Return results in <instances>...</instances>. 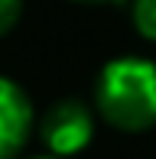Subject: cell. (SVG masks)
I'll use <instances>...</instances> for the list:
<instances>
[{"mask_svg": "<svg viewBox=\"0 0 156 159\" xmlns=\"http://www.w3.org/2000/svg\"><path fill=\"white\" fill-rule=\"evenodd\" d=\"M94 104L114 130L143 133L156 127V62L140 55L111 59L98 71Z\"/></svg>", "mask_w": 156, "mask_h": 159, "instance_id": "obj_1", "label": "cell"}, {"mask_svg": "<svg viewBox=\"0 0 156 159\" xmlns=\"http://www.w3.org/2000/svg\"><path fill=\"white\" fill-rule=\"evenodd\" d=\"M39 136L52 156H59V159L78 156L94 136V114L81 101H59L42 117Z\"/></svg>", "mask_w": 156, "mask_h": 159, "instance_id": "obj_2", "label": "cell"}, {"mask_svg": "<svg viewBox=\"0 0 156 159\" xmlns=\"http://www.w3.org/2000/svg\"><path fill=\"white\" fill-rule=\"evenodd\" d=\"M36 124L33 101L13 78L0 75V159H16Z\"/></svg>", "mask_w": 156, "mask_h": 159, "instance_id": "obj_3", "label": "cell"}, {"mask_svg": "<svg viewBox=\"0 0 156 159\" xmlns=\"http://www.w3.org/2000/svg\"><path fill=\"white\" fill-rule=\"evenodd\" d=\"M133 26L143 39L156 42V0H133Z\"/></svg>", "mask_w": 156, "mask_h": 159, "instance_id": "obj_4", "label": "cell"}, {"mask_svg": "<svg viewBox=\"0 0 156 159\" xmlns=\"http://www.w3.org/2000/svg\"><path fill=\"white\" fill-rule=\"evenodd\" d=\"M23 16V0H0V36H7Z\"/></svg>", "mask_w": 156, "mask_h": 159, "instance_id": "obj_5", "label": "cell"}, {"mask_svg": "<svg viewBox=\"0 0 156 159\" xmlns=\"http://www.w3.org/2000/svg\"><path fill=\"white\" fill-rule=\"evenodd\" d=\"M75 3H120V0H75Z\"/></svg>", "mask_w": 156, "mask_h": 159, "instance_id": "obj_6", "label": "cell"}, {"mask_svg": "<svg viewBox=\"0 0 156 159\" xmlns=\"http://www.w3.org/2000/svg\"><path fill=\"white\" fill-rule=\"evenodd\" d=\"M30 159H59V156H52V153H46V156H30Z\"/></svg>", "mask_w": 156, "mask_h": 159, "instance_id": "obj_7", "label": "cell"}]
</instances>
